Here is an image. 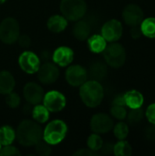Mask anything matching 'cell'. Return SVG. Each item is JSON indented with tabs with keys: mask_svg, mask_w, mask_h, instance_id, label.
I'll return each mask as SVG.
<instances>
[{
	"mask_svg": "<svg viewBox=\"0 0 155 156\" xmlns=\"http://www.w3.org/2000/svg\"><path fill=\"white\" fill-rule=\"evenodd\" d=\"M42 138L43 130L35 121H22L16 128V139L23 146H35Z\"/></svg>",
	"mask_w": 155,
	"mask_h": 156,
	"instance_id": "6da1fadb",
	"label": "cell"
},
{
	"mask_svg": "<svg viewBox=\"0 0 155 156\" xmlns=\"http://www.w3.org/2000/svg\"><path fill=\"white\" fill-rule=\"evenodd\" d=\"M79 97L89 108H96L103 101L104 90L100 81L90 80L84 82L79 88Z\"/></svg>",
	"mask_w": 155,
	"mask_h": 156,
	"instance_id": "7a4b0ae2",
	"label": "cell"
},
{
	"mask_svg": "<svg viewBox=\"0 0 155 156\" xmlns=\"http://www.w3.org/2000/svg\"><path fill=\"white\" fill-rule=\"evenodd\" d=\"M68 125L62 120H54L47 124L43 130V140L52 145L60 144L67 136Z\"/></svg>",
	"mask_w": 155,
	"mask_h": 156,
	"instance_id": "3957f363",
	"label": "cell"
},
{
	"mask_svg": "<svg viewBox=\"0 0 155 156\" xmlns=\"http://www.w3.org/2000/svg\"><path fill=\"white\" fill-rule=\"evenodd\" d=\"M59 9L68 20L76 22L84 17L88 6L85 0H61Z\"/></svg>",
	"mask_w": 155,
	"mask_h": 156,
	"instance_id": "277c9868",
	"label": "cell"
},
{
	"mask_svg": "<svg viewBox=\"0 0 155 156\" xmlns=\"http://www.w3.org/2000/svg\"><path fill=\"white\" fill-rule=\"evenodd\" d=\"M102 53L106 63L111 68L118 69L125 63L126 50L120 43L111 42L106 47Z\"/></svg>",
	"mask_w": 155,
	"mask_h": 156,
	"instance_id": "5b68a950",
	"label": "cell"
},
{
	"mask_svg": "<svg viewBox=\"0 0 155 156\" xmlns=\"http://www.w3.org/2000/svg\"><path fill=\"white\" fill-rule=\"evenodd\" d=\"M20 36L19 24L14 17H5L0 23V40L5 44H14Z\"/></svg>",
	"mask_w": 155,
	"mask_h": 156,
	"instance_id": "8992f818",
	"label": "cell"
},
{
	"mask_svg": "<svg viewBox=\"0 0 155 156\" xmlns=\"http://www.w3.org/2000/svg\"><path fill=\"white\" fill-rule=\"evenodd\" d=\"M18 65L20 69L27 74H35L37 72L41 62L40 58L30 50H26L18 57Z\"/></svg>",
	"mask_w": 155,
	"mask_h": 156,
	"instance_id": "52a82bcc",
	"label": "cell"
},
{
	"mask_svg": "<svg viewBox=\"0 0 155 156\" xmlns=\"http://www.w3.org/2000/svg\"><path fill=\"white\" fill-rule=\"evenodd\" d=\"M37 79L38 80L45 85H50L58 80L59 78V69L58 66L54 62L45 61L41 64L37 70Z\"/></svg>",
	"mask_w": 155,
	"mask_h": 156,
	"instance_id": "ba28073f",
	"label": "cell"
},
{
	"mask_svg": "<svg viewBox=\"0 0 155 156\" xmlns=\"http://www.w3.org/2000/svg\"><path fill=\"white\" fill-rule=\"evenodd\" d=\"M43 105L50 112H61L67 105V100L63 93L58 90H50L44 95Z\"/></svg>",
	"mask_w": 155,
	"mask_h": 156,
	"instance_id": "9c48e42d",
	"label": "cell"
},
{
	"mask_svg": "<svg viewBox=\"0 0 155 156\" xmlns=\"http://www.w3.org/2000/svg\"><path fill=\"white\" fill-rule=\"evenodd\" d=\"M65 78L67 82L72 87H80L84 82L88 80L89 74L88 70L80 65H71L69 66L66 72Z\"/></svg>",
	"mask_w": 155,
	"mask_h": 156,
	"instance_id": "30bf717a",
	"label": "cell"
},
{
	"mask_svg": "<svg viewBox=\"0 0 155 156\" xmlns=\"http://www.w3.org/2000/svg\"><path fill=\"white\" fill-rule=\"evenodd\" d=\"M122 25L117 19H111L107 21L101 27V36L110 43L118 41L122 37Z\"/></svg>",
	"mask_w": 155,
	"mask_h": 156,
	"instance_id": "8fae6325",
	"label": "cell"
},
{
	"mask_svg": "<svg viewBox=\"0 0 155 156\" xmlns=\"http://www.w3.org/2000/svg\"><path fill=\"white\" fill-rule=\"evenodd\" d=\"M113 126V120L106 113H97L90 120V129L95 133H107L112 130Z\"/></svg>",
	"mask_w": 155,
	"mask_h": 156,
	"instance_id": "7c38bea8",
	"label": "cell"
},
{
	"mask_svg": "<svg viewBox=\"0 0 155 156\" xmlns=\"http://www.w3.org/2000/svg\"><path fill=\"white\" fill-rule=\"evenodd\" d=\"M144 17V13L143 9L135 4L127 5L122 11V18L124 22L130 26H139L143 22Z\"/></svg>",
	"mask_w": 155,
	"mask_h": 156,
	"instance_id": "4fadbf2b",
	"label": "cell"
},
{
	"mask_svg": "<svg viewBox=\"0 0 155 156\" xmlns=\"http://www.w3.org/2000/svg\"><path fill=\"white\" fill-rule=\"evenodd\" d=\"M23 95L27 103L31 105H37L43 101L45 93L39 84L36 82H27L24 86Z\"/></svg>",
	"mask_w": 155,
	"mask_h": 156,
	"instance_id": "5bb4252c",
	"label": "cell"
},
{
	"mask_svg": "<svg viewBox=\"0 0 155 156\" xmlns=\"http://www.w3.org/2000/svg\"><path fill=\"white\" fill-rule=\"evenodd\" d=\"M53 62L58 67H68L74 59V51L67 46H61L56 48L52 54Z\"/></svg>",
	"mask_w": 155,
	"mask_h": 156,
	"instance_id": "9a60e30c",
	"label": "cell"
},
{
	"mask_svg": "<svg viewBox=\"0 0 155 156\" xmlns=\"http://www.w3.org/2000/svg\"><path fill=\"white\" fill-rule=\"evenodd\" d=\"M73 36L79 41L87 40L91 33V27L90 23L84 19H79L76 21V24L73 26L72 29Z\"/></svg>",
	"mask_w": 155,
	"mask_h": 156,
	"instance_id": "2e32d148",
	"label": "cell"
},
{
	"mask_svg": "<svg viewBox=\"0 0 155 156\" xmlns=\"http://www.w3.org/2000/svg\"><path fill=\"white\" fill-rule=\"evenodd\" d=\"M47 27L50 32L61 33L68 27V19L62 15H53L48 19Z\"/></svg>",
	"mask_w": 155,
	"mask_h": 156,
	"instance_id": "e0dca14e",
	"label": "cell"
},
{
	"mask_svg": "<svg viewBox=\"0 0 155 156\" xmlns=\"http://www.w3.org/2000/svg\"><path fill=\"white\" fill-rule=\"evenodd\" d=\"M16 86L14 76L7 70L0 71V94L6 95L12 92Z\"/></svg>",
	"mask_w": 155,
	"mask_h": 156,
	"instance_id": "ac0fdd59",
	"label": "cell"
},
{
	"mask_svg": "<svg viewBox=\"0 0 155 156\" xmlns=\"http://www.w3.org/2000/svg\"><path fill=\"white\" fill-rule=\"evenodd\" d=\"M123 96L125 100V105L128 106L130 109L141 108L144 102L143 95L136 90H128L123 94Z\"/></svg>",
	"mask_w": 155,
	"mask_h": 156,
	"instance_id": "d6986e66",
	"label": "cell"
},
{
	"mask_svg": "<svg viewBox=\"0 0 155 156\" xmlns=\"http://www.w3.org/2000/svg\"><path fill=\"white\" fill-rule=\"evenodd\" d=\"M107 73H108V69H107L106 64L100 62V61L94 62L90 66L89 72H88L90 79L97 80V81H100L104 80L107 76Z\"/></svg>",
	"mask_w": 155,
	"mask_h": 156,
	"instance_id": "ffe728a7",
	"label": "cell"
},
{
	"mask_svg": "<svg viewBox=\"0 0 155 156\" xmlns=\"http://www.w3.org/2000/svg\"><path fill=\"white\" fill-rule=\"evenodd\" d=\"M88 47L93 53H102L107 47V41L101 35H93L88 37Z\"/></svg>",
	"mask_w": 155,
	"mask_h": 156,
	"instance_id": "44dd1931",
	"label": "cell"
},
{
	"mask_svg": "<svg viewBox=\"0 0 155 156\" xmlns=\"http://www.w3.org/2000/svg\"><path fill=\"white\" fill-rule=\"evenodd\" d=\"M49 111L43 105V104H37L34 105L32 109V118L37 123H45L49 119Z\"/></svg>",
	"mask_w": 155,
	"mask_h": 156,
	"instance_id": "7402d4cb",
	"label": "cell"
},
{
	"mask_svg": "<svg viewBox=\"0 0 155 156\" xmlns=\"http://www.w3.org/2000/svg\"><path fill=\"white\" fill-rule=\"evenodd\" d=\"M16 140V131L9 125L0 127V143L3 146L12 144Z\"/></svg>",
	"mask_w": 155,
	"mask_h": 156,
	"instance_id": "603a6c76",
	"label": "cell"
},
{
	"mask_svg": "<svg viewBox=\"0 0 155 156\" xmlns=\"http://www.w3.org/2000/svg\"><path fill=\"white\" fill-rule=\"evenodd\" d=\"M143 35L149 38H155V17H148L140 25Z\"/></svg>",
	"mask_w": 155,
	"mask_h": 156,
	"instance_id": "cb8c5ba5",
	"label": "cell"
},
{
	"mask_svg": "<svg viewBox=\"0 0 155 156\" xmlns=\"http://www.w3.org/2000/svg\"><path fill=\"white\" fill-rule=\"evenodd\" d=\"M113 153L116 156H130L132 154V148L127 141L120 140L114 144Z\"/></svg>",
	"mask_w": 155,
	"mask_h": 156,
	"instance_id": "d4e9b609",
	"label": "cell"
},
{
	"mask_svg": "<svg viewBox=\"0 0 155 156\" xmlns=\"http://www.w3.org/2000/svg\"><path fill=\"white\" fill-rule=\"evenodd\" d=\"M103 144V140L100 136L99 133H92L88 137L87 140V145L88 148L90 149L93 152H98L101 149Z\"/></svg>",
	"mask_w": 155,
	"mask_h": 156,
	"instance_id": "484cf974",
	"label": "cell"
},
{
	"mask_svg": "<svg viewBox=\"0 0 155 156\" xmlns=\"http://www.w3.org/2000/svg\"><path fill=\"white\" fill-rule=\"evenodd\" d=\"M143 116H144V112L142 109V107L137 108V109H131L129 113H127L128 122L132 125H135L141 122Z\"/></svg>",
	"mask_w": 155,
	"mask_h": 156,
	"instance_id": "4316f807",
	"label": "cell"
},
{
	"mask_svg": "<svg viewBox=\"0 0 155 156\" xmlns=\"http://www.w3.org/2000/svg\"><path fill=\"white\" fill-rule=\"evenodd\" d=\"M112 129L115 137L119 140H124L125 138H127L129 134V127L123 122H118L115 126H113Z\"/></svg>",
	"mask_w": 155,
	"mask_h": 156,
	"instance_id": "83f0119b",
	"label": "cell"
},
{
	"mask_svg": "<svg viewBox=\"0 0 155 156\" xmlns=\"http://www.w3.org/2000/svg\"><path fill=\"white\" fill-rule=\"evenodd\" d=\"M35 151L40 156H48L52 153L51 145L45 142L43 139L35 145Z\"/></svg>",
	"mask_w": 155,
	"mask_h": 156,
	"instance_id": "f1b7e54d",
	"label": "cell"
},
{
	"mask_svg": "<svg viewBox=\"0 0 155 156\" xmlns=\"http://www.w3.org/2000/svg\"><path fill=\"white\" fill-rule=\"evenodd\" d=\"M127 110L125 109V106L122 105H115L112 104V107L111 108V114L117 120L122 121L127 117Z\"/></svg>",
	"mask_w": 155,
	"mask_h": 156,
	"instance_id": "f546056e",
	"label": "cell"
},
{
	"mask_svg": "<svg viewBox=\"0 0 155 156\" xmlns=\"http://www.w3.org/2000/svg\"><path fill=\"white\" fill-rule=\"evenodd\" d=\"M5 103H6V105L8 107L12 108V109L17 108L21 103V98L17 93H15V92L12 91V92L6 94Z\"/></svg>",
	"mask_w": 155,
	"mask_h": 156,
	"instance_id": "4dcf8cb0",
	"label": "cell"
},
{
	"mask_svg": "<svg viewBox=\"0 0 155 156\" xmlns=\"http://www.w3.org/2000/svg\"><path fill=\"white\" fill-rule=\"evenodd\" d=\"M20 154L19 150L12 144L3 146L0 151V156H17Z\"/></svg>",
	"mask_w": 155,
	"mask_h": 156,
	"instance_id": "1f68e13d",
	"label": "cell"
},
{
	"mask_svg": "<svg viewBox=\"0 0 155 156\" xmlns=\"http://www.w3.org/2000/svg\"><path fill=\"white\" fill-rule=\"evenodd\" d=\"M145 116L152 124H155V103H152L148 106L145 112Z\"/></svg>",
	"mask_w": 155,
	"mask_h": 156,
	"instance_id": "d6a6232c",
	"label": "cell"
},
{
	"mask_svg": "<svg viewBox=\"0 0 155 156\" xmlns=\"http://www.w3.org/2000/svg\"><path fill=\"white\" fill-rule=\"evenodd\" d=\"M19 45L22 47V48H28L31 44V38L27 36V35H22V36H19L18 37V39H17Z\"/></svg>",
	"mask_w": 155,
	"mask_h": 156,
	"instance_id": "836d02e7",
	"label": "cell"
},
{
	"mask_svg": "<svg viewBox=\"0 0 155 156\" xmlns=\"http://www.w3.org/2000/svg\"><path fill=\"white\" fill-rule=\"evenodd\" d=\"M97 153L91 151L90 149L87 148V149H79L77 152L74 153V155L76 156H93L96 155Z\"/></svg>",
	"mask_w": 155,
	"mask_h": 156,
	"instance_id": "e575fe53",
	"label": "cell"
},
{
	"mask_svg": "<svg viewBox=\"0 0 155 156\" xmlns=\"http://www.w3.org/2000/svg\"><path fill=\"white\" fill-rule=\"evenodd\" d=\"M113 146L114 144L111 143H103L102 147L100 151H101L103 154H111V153H113Z\"/></svg>",
	"mask_w": 155,
	"mask_h": 156,
	"instance_id": "d590c367",
	"label": "cell"
},
{
	"mask_svg": "<svg viewBox=\"0 0 155 156\" xmlns=\"http://www.w3.org/2000/svg\"><path fill=\"white\" fill-rule=\"evenodd\" d=\"M145 136L150 141H155V124L149 126L145 131Z\"/></svg>",
	"mask_w": 155,
	"mask_h": 156,
	"instance_id": "8d00e7d4",
	"label": "cell"
},
{
	"mask_svg": "<svg viewBox=\"0 0 155 156\" xmlns=\"http://www.w3.org/2000/svg\"><path fill=\"white\" fill-rule=\"evenodd\" d=\"M142 35H143V33H142L140 25H139V26L132 27V29H131V36H132L134 39L140 38V37H142Z\"/></svg>",
	"mask_w": 155,
	"mask_h": 156,
	"instance_id": "74e56055",
	"label": "cell"
},
{
	"mask_svg": "<svg viewBox=\"0 0 155 156\" xmlns=\"http://www.w3.org/2000/svg\"><path fill=\"white\" fill-rule=\"evenodd\" d=\"M115 105H122L125 106V100H124V96L123 94H120L118 96H116L113 100V103Z\"/></svg>",
	"mask_w": 155,
	"mask_h": 156,
	"instance_id": "f35d334b",
	"label": "cell"
},
{
	"mask_svg": "<svg viewBox=\"0 0 155 156\" xmlns=\"http://www.w3.org/2000/svg\"><path fill=\"white\" fill-rule=\"evenodd\" d=\"M41 57H42V59H45V61H48V58L50 57H52V55H50L49 52H48V51H43L41 54Z\"/></svg>",
	"mask_w": 155,
	"mask_h": 156,
	"instance_id": "ab89813d",
	"label": "cell"
},
{
	"mask_svg": "<svg viewBox=\"0 0 155 156\" xmlns=\"http://www.w3.org/2000/svg\"><path fill=\"white\" fill-rule=\"evenodd\" d=\"M6 0H0V4H4Z\"/></svg>",
	"mask_w": 155,
	"mask_h": 156,
	"instance_id": "60d3db41",
	"label": "cell"
},
{
	"mask_svg": "<svg viewBox=\"0 0 155 156\" xmlns=\"http://www.w3.org/2000/svg\"><path fill=\"white\" fill-rule=\"evenodd\" d=\"M2 147H3V145H2L1 143H0V151H1V149H2Z\"/></svg>",
	"mask_w": 155,
	"mask_h": 156,
	"instance_id": "b9f144b4",
	"label": "cell"
}]
</instances>
